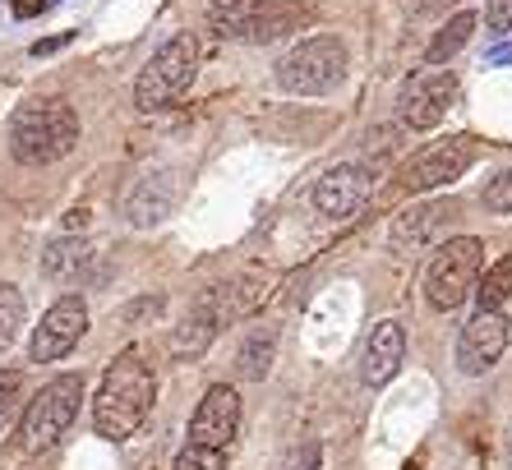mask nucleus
Instances as JSON below:
<instances>
[{
  "label": "nucleus",
  "instance_id": "1",
  "mask_svg": "<svg viewBox=\"0 0 512 470\" xmlns=\"http://www.w3.org/2000/svg\"><path fill=\"white\" fill-rule=\"evenodd\" d=\"M153 397H157V378L148 369L139 351H120L116 360L107 365L102 374V388H97L93 401V434H102L107 443H125L143 429L148 411H153Z\"/></svg>",
  "mask_w": 512,
  "mask_h": 470
},
{
  "label": "nucleus",
  "instance_id": "2",
  "mask_svg": "<svg viewBox=\"0 0 512 470\" xmlns=\"http://www.w3.org/2000/svg\"><path fill=\"white\" fill-rule=\"evenodd\" d=\"M79 143V116L60 97H33L10 116V153L24 166H51Z\"/></svg>",
  "mask_w": 512,
  "mask_h": 470
},
{
  "label": "nucleus",
  "instance_id": "3",
  "mask_svg": "<svg viewBox=\"0 0 512 470\" xmlns=\"http://www.w3.org/2000/svg\"><path fill=\"white\" fill-rule=\"evenodd\" d=\"M346 70H351V56H346V42L333 33L305 37L300 47H291L282 60H277V88L291 97H328L346 83Z\"/></svg>",
  "mask_w": 512,
  "mask_h": 470
},
{
  "label": "nucleus",
  "instance_id": "4",
  "mask_svg": "<svg viewBox=\"0 0 512 470\" xmlns=\"http://www.w3.org/2000/svg\"><path fill=\"white\" fill-rule=\"evenodd\" d=\"M194 74H199V37L194 33L171 37L167 47H157L148 56V65L134 79V106L139 111H162L190 88Z\"/></svg>",
  "mask_w": 512,
  "mask_h": 470
},
{
  "label": "nucleus",
  "instance_id": "5",
  "mask_svg": "<svg viewBox=\"0 0 512 470\" xmlns=\"http://www.w3.org/2000/svg\"><path fill=\"white\" fill-rule=\"evenodd\" d=\"M79 401H84V378L79 374L51 378L47 388L28 401L24 424H19V452L42 457L47 447H56L60 434H65L74 424V415H79Z\"/></svg>",
  "mask_w": 512,
  "mask_h": 470
},
{
  "label": "nucleus",
  "instance_id": "6",
  "mask_svg": "<svg viewBox=\"0 0 512 470\" xmlns=\"http://www.w3.org/2000/svg\"><path fill=\"white\" fill-rule=\"evenodd\" d=\"M480 268H485V245H480L476 235H457V240H448V245L434 249L429 272H425V300H429V309L453 314L466 295L476 291Z\"/></svg>",
  "mask_w": 512,
  "mask_h": 470
},
{
  "label": "nucleus",
  "instance_id": "7",
  "mask_svg": "<svg viewBox=\"0 0 512 470\" xmlns=\"http://www.w3.org/2000/svg\"><path fill=\"white\" fill-rule=\"evenodd\" d=\"M476 162V139L471 134H453V139H439L420 148L416 157H406V166L397 171V189L406 194H429V189L453 185L457 176H466V166Z\"/></svg>",
  "mask_w": 512,
  "mask_h": 470
},
{
  "label": "nucleus",
  "instance_id": "8",
  "mask_svg": "<svg viewBox=\"0 0 512 470\" xmlns=\"http://www.w3.org/2000/svg\"><path fill=\"white\" fill-rule=\"evenodd\" d=\"M88 332V305L79 295H60L56 305L42 314L33 341H28V360L33 365H56L79 346V337Z\"/></svg>",
  "mask_w": 512,
  "mask_h": 470
},
{
  "label": "nucleus",
  "instance_id": "9",
  "mask_svg": "<svg viewBox=\"0 0 512 470\" xmlns=\"http://www.w3.org/2000/svg\"><path fill=\"white\" fill-rule=\"evenodd\" d=\"M457 88H462V83H457L453 70H425L420 79H411L402 93V125L416 134H429L453 111Z\"/></svg>",
  "mask_w": 512,
  "mask_h": 470
},
{
  "label": "nucleus",
  "instance_id": "10",
  "mask_svg": "<svg viewBox=\"0 0 512 470\" xmlns=\"http://www.w3.org/2000/svg\"><path fill=\"white\" fill-rule=\"evenodd\" d=\"M176 203H180V171H167V166L143 171V176H134L120 189V217L130 226H157Z\"/></svg>",
  "mask_w": 512,
  "mask_h": 470
},
{
  "label": "nucleus",
  "instance_id": "11",
  "mask_svg": "<svg viewBox=\"0 0 512 470\" xmlns=\"http://www.w3.org/2000/svg\"><path fill=\"white\" fill-rule=\"evenodd\" d=\"M508 337H512V323L503 309H480L471 323L462 328L457 337V369L462 374H485L503 360L508 351Z\"/></svg>",
  "mask_w": 512,
  "mask_h": 470
},
{
  "label": "nucleus",
  "instance_id": "12",
  "mask_svg": "<svg viewBox=\"0 0 512 470\" xmlns=\"http://www.w3.org/2000/svg\"><path fill=\"white\" fill-rule=\"evenodd\" d=\"M236 429H240V392L231 383H213L190 415V443L227 452Z\"/></svg>",
  "mask_w": 512,
  "mask_h": 470
},
{
  "label": "nucleus",
  "instance_id": "13",
  "mask_svg": "<svg viewBox=\"0 0 512 470\" xmlns=\"http://www.w3.org/2000/svg\"><path fill=\"white\" fill-rule=\"evenodd\" d=\"M374 194V176L370 166L360 162H337L333 171H323L319 185H314V208L323 217H356Z\"/></svg>",
  "mask_w": 512,
  "mask_h": 470
},
{
  "label": "nucleus",
  "instance_id": "14",
  "mask_svg": "<svg viewBox=\"0 0 512 470\" xmlns=\"http://www.w3.org/2000/svg\"><path fill=\"white\" fill-rule=\"evenodd\" d=\"M310 24H314L310 0H250L240 37L254 42V47H268V42H282V37L300 33V28H310Z\"/></svg>",
  "mask_w": 512,
  "mask_h": 470
},
{
  "label": "nucleus",
  "instance_id": "15",
  "mask_svg": "<svg viewBox=\"0 0 512 470\" xmlns=\"http://www.w3.org/2000/svg\"><path fill=\"white\" fill-rule=\"evenodd\" d=\"M231 323L227 314V295H222V286H213V291H203L199 300L190 305V314L176 323V332H171V351L176 355H199L213 346V337Z\"/></svg>",
  "mask_w": 512,
  "mask_h": 470
},
{
  "label": "nucleus",
  "instance_id": "16",
  "mask_svg": "<svg viewBox=\"0 0 512 470\" xmlns=\"http://www.w3.org/2000/svg\"><path fill=\"white\" fill-rule=\"evenodd\" d=\"M406 360V328L397 318H383L374 323L370 341H365V355H360V378L370 383V388H383V383H393L397 369Z\"/></svg>",
  "mask_w": 512,
  "mask_h": 470
},
{
  "label": "nucleus",
  "instance_id": "17",
  "mask_svg": "<svg viewBox=\"0 0 512 470\" xmlns=\"http://www.w3.org/2000/svg\"><path fill=\"white\" fill-rule=\"evenodd\" d=\"M453 217V203H420V208L397 212L393 222V249L397 254H420L429 249V240L443 231V222Z\"/></svg>",
  "mask_w": 512,
  "mask_h": 470
},
{
  "label": "nucleus",
  "instance_id": "18",
  "mask_svg": "<svg viewBox=\"0 0 512 470\" xmlns=\"http://www.w3.org/2000/svg\"><path fill=\"white\" fill-rule=\"evenodd\" d=\"M88 259H93V245H88L84 235H56L42 249V272H47L51 282H74Z\"/></svg>",
  "mask_w": 512,
  "mask_h": 470
},
{
  "label": "nucleus",
  "instance_id": "19",
  "mask_svg": "<svg viewBox=\"0 0 512 470\" xmlns=\"http://www.w3.org/2000/svg\"><path fill=\"white\" fill-rule=\"evenodd\" d=\"M273 272H245L236 282H222V295H227V314L231 318H250L259 314L268 300H273Z\"/></svg>",
  "mask_w": 512,
  "mask_h": 470
},
{
  "label": "nucleus",
  "instance_id": "20",
  "mask_svg": "<svg viewBox=\"0 0 512 470\" xmlns=\"http://www.w3.org/2000/svg\"><path fill=\"white\" fill-rule=\"evenodd\" d=\"M273 355H277V328L259 323V328H250L245 337H240V346H236V369H240L245 378H263L268 369H273Z\"/></svg>",
  "mask_w": 512,
  "mask_h": 470
},
{
  "label": "nucleus",
  "instance_id": "21",
  "mask_svg": "<svg viewBox=\"0 0 512 470\" xmlns=\"http://www.w3.org/2000/svg\"><path fill=\"white\" fill-rule=\"evenodd\" d=\"M471 33H476V14L471 10H457L448 24L434 33V42H429V51H425V65H443V60H453L457 51L471 42Z\"/></svg>",
  "mask_w": 512,
  "mask_h": 470
},
{
  "label": "nucleus",
  "instance_id": "22",
  "mask_svg": "<svg viewBox=\"0 0 512 470\" xmlns=\"http://www.w3.org/2000/svg\"><path fill=\"white\" fill-rule=\"evenodd\" d=\"M24 314H28L24 291H19V286H10V282H0V351H5V346L19 337V328H24Z\"/></svg>",
  "mask_w": 512,
  "mask_h": 470
},
{
  "label": "nucleus",
  "instance_id": "23",
  "mask_svg": "<svg viewBox=\"0 0 512 470\" xmlns=\"http://www.w3.org/2000/svg\"><path fill=\"white\" fill-rule=\"evenodd\" d=\"M476 295H480V309H499L503 300H508V295H512V254H508V259H499L494 268L485 272V277H480Z\"/></svg>",
  "mask_w": 512,
  "mask_h": 470
},
{
  "label": "nucleus",
  "instance_id": "24",
  "mask_svg": "<svg viewBox=\"0 0 512 470\" xmlns=\"http://www.w3.org/2000/svg\"><path fill=\"white\" fill-rule=\"evenodd\" d=\"M245 10H250V0H213L208 5V24H213L217 37H240Z\"/></svg>",
  "mask_w": 512,
  "mask_h": 470
},
{
  "label": "nucleus",
  "instance_id": "25",
  "mask_svg": "<svg viewBox=\"0 0 512 470\" xmlns=\"http://www.w3.org/2000/svg\"><path fill=\"white\" fill-rule=\"evenodd\" d=\"M171 470H227V452H217V447H199V443H185Z\"/></svg>",
  "mask_w": 512,
  "mask_h": 470
},
{
  "label": "nucleus",
  "instance_id": "26",
  "mask_svg": "<svg viewBox=\"0 0 512 470\" xmlns=\"http://www.w3.org/2000/svg\"><path fill=\"white\" fill-rule=\"evenodd\" d=\"M480 199H485V208H489V212H512V166L503 171V176L489 180Z\"/></svg>",
  "mask_w": 512,
  "mask_h": 470
},
{
  "label": "nucleus",
  "instance_id": "27",
  "mask_svg": "<svg viewBox=\"0 0 512 470\" xmlns=\"http://www.w3.org/2000/svg\"><path fill=\"white\" fill-rule=\"evenodd\" d=\"M24 401V374L19 369H0V420Z\"/></svg>",
  "mask_w": 512,
  "mask_h": 470
},
{
  "label": "nucleus",
  "instance_id": "28",
  "mask_svg": "<svg viewBox=\"0 0 512 470\" xmlns=\"http://www.w3.org/2000/svg\"><path fill=\"white\" fill-rule=\"evenodd\" d=\"M485 24H489V33H508L512 28V0H489L485 5Z\"/></svg>",
  "mask_w": 512,
  "mask_h": 470
},
{
  "label": "nucleus",
  "instance_id": "29",
  "mask_svg": "<svg viewBox=\"0 0 512 470\" xmlns=\"http://www.w3.org/2000/svg\"><path fill=\"white\" fill-rule=\"evenodd\" d=\"M286 470H323L319 443H300L296 452H291V461H286Z\"/></svg>",
  "mask_w": 512,
  "mask_h": 470
},
{
  "label": "nucleus",
  "instance_id": "30",
  "mask_svg": "<svg viewBox=\"0 0 512 470\" xmlns=\"http://www.w3.org/2000/svg\"><path fill=\"white\" fill-rule=\"evenodd\" d=\"M47 5H56V0H14V14H19V19H33V14H42Z\"/></svg>",
  "mask_w": 512,
  "mask_h": 470
},
{
  "label": "nucleus",
  "instance_id": "31",
  "mask_svg": "<svg viewBox=\"0 0 512 470\" xmlns=\"http://www.w3.org/2000/svg\"><path fill=\"white\" fill-rule=\"evenodd\" d=\"M148 314H162V300H139V305L125 309V318H130V323H134V318H148Z\"/></svg>",
  "mask_w": 512,
  "mask_h": 470
},
{
  "label": "nucleus",
  "instance_id": "32",
  "mask_svg": "<svg viewBox=\"0 0 512 470\" xmlns=\"http://www.w3.org/2000/svg\"><path fill=\"white\" fill-rule=\"evenodd\" d=\"M65 42H70V33H60V37H42V42L33 47V56H51V51H60Z\"/></svg>",
  "mask_w": 512,
  "mask_h": 470
},
{
  "label": "nucleus",
  "instance_id": "33",
  "mask_svg": "<svg viewBox=\"0 0 512 470\" xmlns=\"http://www.w3.org/2000/svg\"><path fill=\"white\" fill-rule=\"evenodd\" d=\"M485 65H512V42H499V47L485 56Z\"/></svg>",
  "mask_w": 512,
  "mask_h": 470
},
{
  "label": "nucleus",
  "instance_id": "34",
  "mask_svg": "<svg viewBox=\"0 0 512 470\" xmlns=\"http://www.w3.org/2000/svg\"><path fill=\"white\" fill-rule=\"evenodd\" d=\"M411 5H416V0H411Z\"/></svg>",
  "mask_w": 512,
  "mask_h": 470
},
{
  "label": "nucleus",
  "instance_id": "35",
  "mask_svg": "<svg viewBox=\"0 0 512 470\" xmlns=\"http://www.w3.org/2000/svg\"><path fill=\"white\" fill-rule=\"evenodd\" d=\"M508 447H512V443H508Z\"/></svg>",
  "mask_w": 512,
  "mask_h": 470
}]
</instances>
